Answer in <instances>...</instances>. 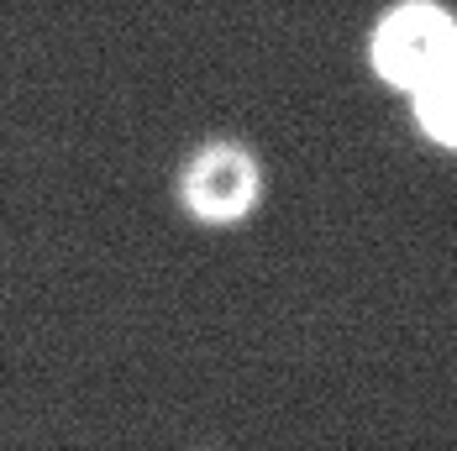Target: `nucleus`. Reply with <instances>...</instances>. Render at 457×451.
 Here are the masks:
<instances>
[{"label": "nucleus", "mask_w": 457, "mask_h": 451, "mask_svg": "<svg viewBox=\"0 0 457 451\" xmlns=\"http://www.w3.org/2000/svg\"><path fill=\"white\" fill-rule=\"evenodd\" d=\"M405 116H411V132L420 136V147L457 158V53L405 100Z\"/></svg>", "instance_id": "nucleus-3"}, {"label": "nucleus", "mask_w": 457, "mask_h": 451, "mask_svg": "<svg viewBox=\"0 0 457 451\" xmlns=\"http://www.w3.org/2000/svg\"><path fill=\"white\" fill-rule=\"evenodd\" d=\"M184 451H231V447H221V441H200V447H184Z\"/></svg>", "instance_id": "nucleus-4"}, {"label": "nucleus", "mask_w": 457, "mask_h": 451, "mask_svg": "<svg viewBox=\"0 0 457 451\" xmlns=\"http://www.w3.org/2000/svg\"><path fill=\"white\" fill-rule=\"evenodd\" d=\"M457 53L453 0H384L363 32L368 79L395 100H411Z\"/></svg>", "instance_id": "nucleus-2"}, {"label": "nucleus", "mask_w": 457, "mask_h": 451, "mask_svg": "<svg viewBox=\"0 0 457 451\" xmlns=\"http://www.w3.org/2000/svg\"><path fill=\"white\" fill-rule=\"evenodd\" d=\"M0 258H5V236H0Z\"/></svg>", "instance_id": "nucleus-5"}, {"label": "nucleus", "mask_w": 457, "mask_h": 451, "mask_svg": "<svg viewBox=\"0 0 457 451\" xmlns=\"http://www.w3.org/2000/svg\"><path fill=\"white\" fill-rule=\"evenodd\" d=\"M269 200V163L237 132L200 136L174 168V210L200 231H237Z\"/></svg>", "instance_id": "nucleus-1"}]
</instances>
